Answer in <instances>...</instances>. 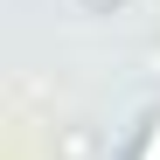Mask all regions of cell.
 Returning <instances> with one entry per match:
<instances>
[{
    "label": "cell",
    "instance_id": "obj_1",
    "mask_svg": "<svg viewBox=\"0 0 160 160\" xmlns=\"http://www.w3.org/2000/svg\"><path fill=\"white\" fill-rule=\"evenodd\" d=\"M139 160H160V125L146 132V146H139Z\"/></svg>",
    "mask_w": 160,
    "mask_h": 160
}]
</instances>
